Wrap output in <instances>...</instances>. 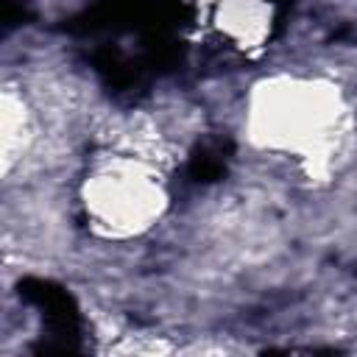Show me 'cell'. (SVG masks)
I'll list each match as a JSON object with an SVG mask.
<instances>
[{
    "instance_id": "1",
    "label": "cell",
    "mask_w": 357,
    "mask_h": 357,
    "mask_svg": "<svg viewBox=\"0 0 357 357\" xmlns=\"http://www.w3.org/2000/svg\"><path fill=\"white\" fill-rule=\"evenodd\" d=\"M245 137L254 148L293 162L304 178H332L354 137L346 92L324 75L279 73L251 86Z\"/></svg>"
},
{
    "instance_id": "2",
    "label": "cell",
    "mask_w": 357,
    "mask_h": 357,
    "mask_svg": "<svg viewBox=\"0 0 357 357\" xmlns=\"http://www.w3.org/2000/svg\"><path fill=\"white\" fill-rule=\"evenodd\" d=\"M165 162L167 137L153 120L131 117L114 126L78 184L86 226L117 243L148 234L170 206Z\"/></svg>"
},
{
    "instance_id": "3",
    "label": "cell",
    "mask_w": 357,
    "mask_h": 357,
    "mask_svg": "<svg viewBox=\"0 0 357 357\" xmlns=\"http://www.w3.org/2000/svg\"><path fill=\"white\" fill-rule=\"evenodd\" d=\"M0 153H3V173L11 178L17 167L33 159L42 137V120L36 103L28 92L17 84L3 86V106H0Z\"/></svg>"
},
{
    "instance_id": "4",
    "label": "cell",
    "mask_w": 357,
    "mask_h": 357,
    "mask_svg": "<svg viewBox=\"0 0 357 357\" xmlns=\"http://www.w3.org/2000/svg\"><path fill=\"white\" fill-rule=\"evenodd\" d=\"M209 25L229 39L231 45L248 50L257 47L271 31V6L268 0H195Z\"/></svg>"
}]
</instances>
